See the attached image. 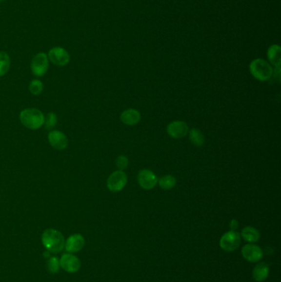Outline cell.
I'll return each instance as SVG.
<instances>
[{
    "label": "cell",
    "mask_w": 281,
    "mask_h": 282,
    "mask_svg": "<svg viewBox=\"0 0 281 282\" xmlns=\"http://www.w3.org/2000/svg\"><path fill=\"white\" fill-rule=\"evenodd\" d=\"M41 242L45 250L56 254L64 249L65 240L64 235L57 229H47L43 232Z\"/></svg>",
    "instance_id": "1"
},
{
    "label": "cell",
    "mask_w": 281,
    "mask_h": 282,
    "mask_svg": "<svg viewBox=\"0 0 281 282\" xmlns=\"http://www.w3.org/2000/svg\"><path fill=\"white\" fill-rule=\"evenodd\" d=\"M249 69L252 77L261 82L268 81L273 76V68L263 59L253 60L250 64Z\"/></svg>",
    "instance_id": "2"
},
{
    "label": "cell",
    "mask_w": 281,
    "mask_h": 282,
    "mask_svg": "<svg viewBox=\"0 0 281 282\" xmlns=\"http://www.w3.org/2000/svg\"><path fill=\"white\" fill-rule=\"evenodd\" d=\"M19 118L21 124L31 130H38L45 122V116L42 112L36 108L22 110Z\"/></svg>",
    "instance_id": "3"
},
{
    "label": "cell",
    "mask_w": 281,
    "mask_h": 282,
    "mask_svg": "<svg viewBox=\"0 0 281 282\" xmlns=\"http://www.w3.org/2000/svg\"><path fill=\"white\" fill-rule=\"evenodd\" d=\"M240 243H241L240 234L233 230L226 232L220 240L221 248L227 253H231L238 249Z\"/></svg>",
    "instance_id": "4"
},
{
    "label": "cell",
    "mask_w": 281,
    "mask_h": 282,
    "mask_svg": "<svg viewBox=\"0 0 281 282\" xmlns=\"http://www.w3.org/2000/svg\"><path fill=\"white\" fill-rule=\"evenodd\" d=\"M127 175L124 171L117 170L109 176L106 186L111 192H120L127 184Z\"/></svg>",
    "instance_id": "5"
},
{
    "label": "cell",
    "mask_w": 281,
    "mask_h": 282,
    "mask_svg": "<svg viewBox=\"0 0 281 282\" xmlns=\"http://www.w3.org/2000/svg\"><path fill=\"white\" fill-rule=\"evenodd\" d=\"M60 265L64 272L68 273H75L80 271L81 267V262L80 258L74 253H65L60 258Z\"/></svg>",
    "instance_id": "6"
},
{
    "label": "cell",
    "mask_w": 281,
    "mask_h": 282,
    "mask_svg": "<svg viewBox=\"0 0 281 282\" xmlns=\"http://www.w3.org/2000/svg\"><path fill=\"white\" fill-rule=\"evenodd\" d=\"M48 67H49V61H48L46 54L41 52V53L36 55L32 59L31 69H32V74L35 76L37 77L43 76L47 71Z\"/></svg>",
    "instance_id": "7"
},
{
    "label": "cell",
    "mask_w": 281,
    "mask_h": 282,
    "mask_svg": "<svg viewBox=\"0 0 281 282\" xmlns=\"http://www.w3.org/2000/svg\"><path fill=\"white\" fill-rule=\"evenodd\" d=\"M138 183L144 190L154 189L158 184L159 179L156 174L149 169H142L137 176Z\"/></svg>",
    "instance_id": "8"
},
{
    "label": "cell",
    "mask_w": 281,
    "mask_h": 282,
    "mask_svg": "<svg viewBox=\"0 0 281 282\" xmlns=\"http://www.w3.org/2000/svg\"><path fill=\"white\" fill-rule=\"evenodd\" d=\"M241 256L249 262H258L263 258L262 249L255 243H247L241 248Z\"/></svg>",
    "instance_id": "9"
},
{
    "label": "cell",
    "mask_w": 281,
    "mask_h": 282,
    "mask_svg": "<svg viewBox=\"0 0 281 282\" xmlns=\"http://www.w3.org/2000/svg\"><path fill=\"white\" fill-rule=\"evenodd\" d=\"M48 57L54 64L57 66H64L69 64L70 56L65 49L62 47H54L49 51Z\"/></svg>",
    "instance_id": "10"
},
{
    "label": "cell",
    "mask_w": 281,
    "mask_h": 282,
    "mask_svg": "<svg viewBox=\"0 0 281 282\" xmlns=\"http://www.w3.org/2000/svg\"><path fill=\"white\" fill-rule=\"evenodd\" d=\"M188 125L182 121H174L167 126V133L173 139H181L188 134Z\"/></svg>",
    "instance_id": "11"
},
{
    "label": "cell",
    "mask_w": 281,
    "mask_h": 282,
    "mask_svg": "<svg viewBox=\"0 0 281 282\" xmlns=\"http://www.w3.org/2000/svg\"><path fill=\"white\" fill-rule=\"evenodd\" d=\"M84 244L85 240L82 234H72L65 240L64 249L69 253H78L82 250Z\"/></svg>",
    "instance_id": "12"
},
{
    "label": "cell",
    "mask_w": 281,
    "mask_h": 282,
    "mask_svg": "<svg viewBox=\"0 0 281 282\" xmlns=\"http://www.w3.org/2000/svg\"><path fill=\"white\" fill-rule=\"evenodd\" d=\"M48 140L51 146L58 150H63L68 146L67 136L61 131H51L48 136Z\"/></svg>",
    "instance_id": "13"
},
{
    "label": "cell",
    "mask_w": 281,
    "mask_h": 282,
    "mask_svg": "<svg viewBox=\"0 0 281 282\" xmlns=\"http://www.w3.org/2000/svg\"><path fill=\"white\" fill-rule=\"evenodd\" d=\"M120 121L126 125H135L140 122L141 119L140 112L136 109L130 108L125 110L120 117Z\"/></svg>",
    "instance_id": "14"
},
{
    "label": "cell",
    "mask_w": 281,
    "mask_h": 282,
    "mask_svg": "<svg viewBox=\"0 0 281 282\" xmlns=\"http://www.w3.org/2000/svg\"><path fill=\"white\" fill-rule=\"evenodd\" d=\"M270 269L265 262H259L252 270V278L257 282H262L267 279Z\"/></svg>",
    "instance_id": "15"
},
{
    "label": "cell",
    "mask_w": 281,
    "mask_h": 282,
    "mask_svg": "<svg viewBox=\"0 0 281 282\" xmlns=\"http://www.w3.org/2000/svg\"><path fill=\"white\" fill-rule=\"evenodd\" d=\"M267 58L269 61L276 68H281V48L279 45H272L267 50Z\"/></svg>",
    "instance_id": "16"
},
{
    "label": "cell",
    "mask_w": 281,
    "mask_h": 282,
    "mask_svg": "<svg viewBox=\"0 0 281 282\" xmlns=\"http://www.w3.org/2000/svg\"><path fill=\"white\" fill-rule=\"evenodd\" d=\"M241 238L249 243H255L260 240V233L258 229L252 226L245 227L241 230Z\"/></svg>",
    "instance_id": "17"
},
{
    "label": "cell",
    "mask_w": 281,
    "mask_h": 282,
    "mask_svg": "<svg viewBox=\"0 0 281 282\" xmlns=\"http://www.w3.org/2000/svg\"><path fill=\"white\" fill-rule=\"evenodd\" d=\"M189 138L191 143L197 147H201L204 144V136L201 131L193 128L189 132Z\"/></svg>",
    "instance_id": "18"
},
{
    "label": "cell",
    "mask_w": 281,
    "mask_h": 282,
    "mask_svg": "<svg viewBox=\"0 0 281 282\" xmlns=\"http://www.w3.org/2000/svg\"><path fill=\"white\" fill-rule=\"evenodd\" d=\"M176 183H177V180H176L175 177H173V175L163 176L158 181V184L160 186V188L165 191L173 189V187L176 186Z\"/></svg>",
    "instance_id": "19"
},
{
    "label": "cell",
    "mask_w": 281,
    "mask_h": 282,
    "mask_svg": "<svg viewBox=\"0 0 281 282\" xmlns=\"http://www.w3.org/2000/svg\"><path fill=\"white\" fill-rule=\"evenodd\" d=\"M10 68V57L4 51L0 52V77L5 75Z\"/></svg>",
    "instance_id": "20"
},
{
    "label": "cell",
    "mask_w": 281,
    "mask_h": 282,
    "mask_svg": "<svg viewBox=\"0 0 281 282\" xmlns=\"http://www.w3.org/2000/svg\"><path fill=\"white\" fill-rule=\"evenodd\" d=\"M60 268V259L57 257H52L48 258L47 260V269L49 272L52 274H56L59 272Z\"/></svg>",
    "instance_id": "21"
},
{
    "label": "cell",
    "mask_w": 281,
    "mask_h": 282,
    "mask_svg": "<svg viewBox=\"0 0 281 282\" xmlns=\"http://www.w3.org/2000/svg\"><path fill=\"white\" fill-rule=\"evenodd\" d=\"M44 88L43 83L40 82V80H32V82L29 84V90L33 95L38 96L39 94L41 93Z\"/></svg>",
    "instance_id": "22"
},
{
    "label": "cell",
    "mask_w": 281,
    "mask_h": 282,
    "mask_svg": "<svg viewBox=\"0 0 281 282\" xmlns=\"http://www.w3.org/2000/svg\"><path fill=\"white\" fill-rule=\"evenodd\" d=\"M116 165H117L118 170L124 171L128 168L129 166V160L125 155H120L116 160Z\"/></svg>",
    "instance_id": "23"
},
{
    "label": "cell",
    "mask_w": 281,
    "mask_h": 282,
    "mask_svg": "<svg viewBox=\"0 0 281 282\" xmlns=\"http://www.w3.org/2000/svg\"><path fill=\"white\" fill-rule=\"evenodd\" d=\"M56 123H57V117H56V115L55 113L51 112V113H49L47 115L46 119H45L44 124H45V128L47 130H51V129L56 126Z\"/></svg>",
    "instance_id": "24"
},
{
    "label": "cell",
    "mask_w": 281,
    "mask_h": 282,
    "mask_svg": "<svg viewBox=\"0 0 281 282\" xmlns=\"http://www.w3.org/2000/svg\"><path fill=\"white\" fill-rule=\"evenodd\" d=\"M239 221L235 220V219H233V220L230 221V223H229V228H230L231 230L236 231L237 229H239Z\"/></svg>",
    "instance_id": "25"
},
{
    "label": "cell",
    "mask_w": 281,
    "mask_h": 282,
    "mask_svg": "<svg viewBox=\"0 0 281 282\" xmlns=\"http://www.w3.org/2000/svg\"><path fill=\"white\" fill-rule=\"evenodd\" d=\"M51 253H50V252H49V251L47 250H45V253H44V257H45V258H51Z\"/></svg>",
    "instance_id": "26"
},
{
    "label": "cell",
    "mask_w": 281,
    "mask_h": 282,
    "mask_svg": "<svg viewBox=\"0 0 281 282\" xmlns=\"http://www.w3.org/2000/svg\"><path fill=\"white\" fill-rule=\"evenodd\" d=\"M0 1H4V0H0Z\"/></svg>",
    "instance_id": "27"
}]
</instances>
